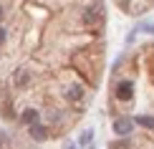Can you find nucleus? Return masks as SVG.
Masks as SVG:
<instances>
[{
  "label": "nucleus",
  "mask_w": 154,
  "mask_h": 149,
  "mask_svg": "<svg viewBox=\"0 0 154 149\" xmlns=\"http://www.w3.org/2000/svg\"><path fill=\"white\" fill-rule=\"evenodd\" d=\"M91 137H94V132H83V137H81V144H88V141H91Z\"/></svg>",
  "instance_id": "0eeeda50"
},
{
  "label": "nucleus",
  "mask_w": 154,
  "mask_h": 149,
  "mask_svg": "<svg viewBox=\"0 0 154 149\" xmlns=\"http://www.w3.org/2000/svg\"><path fill=\"white\" fill-rule=\"evenodd\" d=\"M131 121H134V124H139V126H146V129L154 126V119H152V116H144V114L142 116H134Z\"/></svg>",
  "instance_id": "20e7f679"
},
{
  "label": "nucleus",
  "mask_w": 154,
  "mask_h": 149,
  "mask_svg": "<svg viewBox=\"0 0 154 149\" xmlns=\"http://www.w3.org/2000/svg\"><path fill=\"white\" fill-rule=\"evenodd\" d=\"M81 86H73V88H68V91H66V99H71V101H79L81 99Z\"/></svg>",
  "instance_id": "423d86ee"
},
{
  "label": "nucleus",
  "mask_w": 154,
  "mask_h": 149,
  "mask_svg": "<svg viewBox=\"0 0 154 149\" xmlns=\"http://www.w3.org/2000/svg\"><path fill=\"white\" fill-rule=\"evenodd\" d=\"M0 15H3V10H0Z\"/></svg>",
  "instance_id": "9d476101"
},
{
  "label": "nucleus",
  "mask_w": 154,
  "mask_h": 149,
  "mask_svg": "<svg viewBox=\"0 0 154 149\" xmlns=\"http://www.w3.org/2000/svg\"><path fill=\"white\" fill-rule=\"evenodd\" d=\"M142 30H146V33H154V25H152V23H144Z\"/></svg>",
  "instance_id": "6e6552de"
},
{
  "label": "nucleus",
  "mask_w": 154,
  "mask_h": 149,
  "mask_svg": "<svg viewBox=\"0 0 154 149\" xmlns=\"http://www.w3.org/2000/svg\"><path fill=\"white\" fill-rule=\"evenodd\" d=\"M23 121H25V124H35V121H38V111H35V109L23 111Z\"/></svg>",
  "instance_id": "39448f33"
},
{
  "label": "nucleus",
  "mask_w": 154,
  "mask_h": 149,
  "mask_svg": "<svg viewBox=\"0 0 154 149\" xmlns=\"http://www.w3.org/2000/svg\"><path fill=\"white\" fill-rule=\"evenodd\" d=\"M3 43H5V28L0 25V46H3Z\"/></svg>",
  "instance_id": "1a4fd4ad"
},
{
  "label": "nucleus",
  "mask_w": 154,
  "mask_h": 149,
  "mask_svg": "<svg viewBox=\"0 0 154 149\" xmlns=\"http://www.w3.org/2000/svg\"><path fill=\"white\" fill-rule=\"evenodd\" d=\"M28 132H30V137H33L35 141H43V139L48 137V129L43 126V124H30V129H28Z\"/></svg>",
  "instance_id": "7ed1b4c3"
},
{
  "label": "nucleus",
  "mask_w": 154,
  "mask_h": 149,
  "mask_svg": "<svg viewBox=\"0 0 154 149\" xmlns=\"http://www.w3.org/2000/svg\"><path fill=\"white\" fill-rule=\"evenodd\" d=\"M116 99L119 101H131L134 99V83L131 81H121L116 86Z\"/></svg>",
  "instance_id": "f257e3e1"
},
{
  "label": "nucleus",
  "mask_w": 154,
  "mask_h": 149,
  "mask_svg": "<svg viewBox=\"0 0 154 149\" xmlns=\"http://www.w3.org/2000/svg\"><path fill=\"white\" fill-rule=\"evenodd\" d=\"M134 129V121L126 119V116H119V119H114V134H121V137H126Z\"/></svg>",
  "instance_id": "f03ea898"
}]
</instances>
